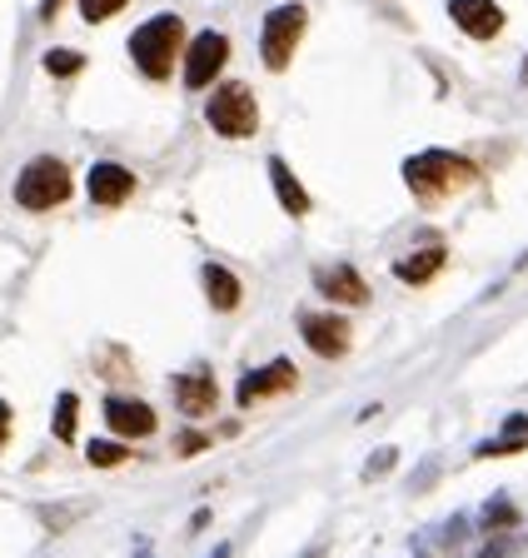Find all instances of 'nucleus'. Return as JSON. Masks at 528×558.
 <instances>
[{
    "mask_svg": "<svg viewBox=\"0 0 528 558\" xmlns=\"http://www.w3.org/2000/svg\"><path fill=\"white\" fill-rule=\"evenodd\" d=\"M404 185L414 190L419 205H444V199L464 195L469 185H479V165L454 150H419L404 160Z\"/></svg>",
    "mask_w": 528,
    "mask_h": 558,
    "instance_id": "obj_1",
    "label": "nucleus"
},
{
    "mask_svg": "<svg viewBox=\"0 0 528 558\" xmlns=\"http://www.w3.org/2000/svg\"><path fill=\"white\" fill-rule=\"evenodd\" d=\"M180 50H185V21H180V15H150L140 31L130 35V60H135L150 81H170Z\"/></svg>",
    "mask_w": 528,
    "mask_h": 558,
    "instance_id": "obj_2",
    "label": "nucleus"
},
{
    "mask_svg": "<svg viewBox=\"0 0 528 558\" xmlns=\"http://www.w3.org/2000/svg\"><path fill=\"white\" fill-rule=\"evenodd\" d=\"M71 190H75V180L65 170V160H56V155H36V160L15 174V205L30 209V215H46V209L65 205Z\"/></svg>",
    "mask_w": 528,
    "mask_h": 558,
    "instance_id": "obj_3",
    "label": "nucleus"
},
{
    "mask_svg": "<svg viewBox=\"0 0 528 558\" xmlns=\"http://www.w3.org/2000/svg\"><path fill=\"white\" fill-rule=\"evenodd\" d=\"M205 120H210V130H214V135H224V140H249L259 130L255 90H249V85H240V81L214 85L210 105H205Z\"/></svg>",
    "mask_w": 528,
    "mask_h": 558,
    "instance_id": "obj_4",
    "label": "nucleus"
},
{
    "mask_svg": "<svg viewBox=\"0 0 528 558\" xmlns=\"http://www.w3.org/2000/svg\"><path fill=\"white\" fill-rule=\"evenodd\" d=\"M305 25H309V11L299 5V0L274 5V11L265 15V31H259V56H265V65L290 70L294 50H299V40H305Z\"/></svg>",
    "mask_w": 528,
    "mask_h": 558,
    "instance_id": "obj_5",
    "label": "nucleus"
},
{
    "mask_svg": "<svg viewBox=\"0 0 528 558\" xmlns=\"http://www.w3.org/2000/svg\"><path fill=\"white\" fill-rule=\"evenodd\" d=\"M224 60H230V35L200 31L185 46V90H210L214 75L224 70Z\"/></svg>",
    "mask_w": 528,
    "mask_h": 558,
    "instance_id": "obj_6",
    "label": "nucleus"
},
{
    "mask_svg": "<svg viewBox=\"0 0 528 558\" xmlns=\"http://www.w3.org/2000/svg\"><path fill=\"white\" fill-rule=\"evenodd\" d=\"M294 389H299V369H294L290 360H270V364H259V369H249L245 379H240L235 399H240V409H255V404H265V399L294 395Z\"/></svg>",
    "mask_w": 528,
    "mask_h": 558,
    "instance_id": "obj_7",
    "label": "nucleus"
},
{
    "mask_svg": "<svg viewBox=\"0 0 528 558\" xmlns=\"http://www.w3.org/2000/svg\"><path fill=\"white\" fill-rule=\"evenodd\" d=\"M299 335H305V344L315 349L319 360H344V354H349V339H354L344 314H315V310L299 314Z\"/></svg>",
    "mask_w": 528,
    "mask_h": 558,
    "instance_id": "obj_8",
    "label": "nucleus"
},
{
    "mask_svg": "<svg viewBox=\"0 0 528 558\" xmlns=\"http://www.w3.org/2000/svg\"><path fill=\"white\" fill-rule=\"evenodd\" d=\"M85 190H90V205L115 209L140 190V180H135V170H125V165H115V160H95L90 174H85Z\"/></svg>",
    "mask_w": 528,
    "mask_h": 558,
    "instance_id": "obj_9",
    "label": "nucleus"
},
{
    "mask_svg": "<svg viewBox=\"0 0 528 558\" xmlns=\"http://www.w3.org/2000/svg\"><path fill=\"white\" fill-rule=\"evenodd\" d=\"M106 424L115 439H150L155 434V409L145 404V399H130V395H110L106 399Z\"/></svg>",
    "mask_w": 528,
    "mask_h": 558,
    "instance_id": "obj_10",
    "label": "nucleus"
},
{
    "mask_svg": "<svg viewBox=\"0 0 528 558\" xmlns=\"http://www.w3.org/2000/svg\"><path fill=\"white\" fill-rule=\"evenodd\" d=\"M214 404H220V384H214V374L205 369H185V374H175V409L185 418H205V414H214Z\"/></svg>",
    "mask_w": 528,
    "mask_h": 558,
    "instance_id": "obj_11",
    "label": "nucleus"
},
{
    "mask_svg": "<svg viewBox=\"0 0 528 558\" xmlns=\"http://www.w3.org/2000/svg\"><path fill=\"white\" fill-rule=\"evenodd\" d=\"M315 290L324 294L329 304H349V310L369 304V284H365V275H359L354 265H324V269H315Z\"/></svg>",
    "mask_w": 528,
    "mask_h": 558,
    "instance_id": "obj_12",
    "label": "nucleus"
},
{
    "mask_svg": "<svg viewBox=\"0 0 528 558\" xmlns=\"http://www.w3.org/2000/svg\"><path fill=\"white\" fill-rule=\"evenodd\" d=\"M449 21L464 35H474V40H493V35L504 31L499 0H449Z\"/></svg>",
    "mask_w": 528,
    "mask_h": 558,
    "instance_id": "obj_13",
    "label": "nucleus"
},
{
    "mask_svg": "<svg viewBox=\"0 0 528 558\" xmlns=\"http://www.w3.org/2000/svg\"><path fill=\"white\" fill-rule=\"evenodd\" d=\"M444 265H449L444 244H423V250H414V255L394 259V279H400V284H429Z\"/></svg>",
    "mask_w": 528,
    "mask_h": 558,
    "instance_id": "obj_14",
    "label": "nucleus"
},
{
    "mask_svg": "<svg viewBox=\"0 0 528 558\" xmlns=\"http://www.w3.org/2000/svg\"><path fill=\"white\" fill-rule=\"evenodd\" d=\"M200 279H205V300L214 304L220 314H235L240 310V300H245V284L235 279V269H224V265H205L200 269Z\"/></svg>",
    "mask_w": 528,
    "mask_h": 558,
    "instance_id": "obj_15",
    "label": "nucleus"
},
{
    "mask_svg": "<svg viewBox=\"0 0 528 558\" xmlns=\"http://www.w3.org/2000/svg\"><path fill=\"white\" fill-rule=\"evenodd\" d=\"M265 165H270V185H274V195H280V209L284 215H294V220H305L309 215V190L294 180V170L280 160V155H270Z\"/></svg>",
    "mask_w": 528,
    "mask_h": 558,
    "instance_id": "obj_16",
    "label": "nucleus"
},
{
    "mask_svg": "<svg viewBox=\"0 0 528 558\" xmlns=\"http://www.w3.org/2000/svg\"><path fill=\"white\" fill-rule=\"evenodd\" d=\"M85 459H90L95 469H115L130 459V444H115V439H95L90 449H85Z\"/></svg>",
    "mask_w": 528,
    "mask_h": 558,
    "instance_id": "obj_17",
    "label": "nucleus"
},
{
    "mask_svg": "<svg viewBox=\"0 0 528 558\" xmlns=\"http://www.w3.org/2000/svg\"><path fill=\"white\" fill-rule=\"evenodd\" d=\"M75 414H81V399L65 389V395L56 399V439L60 444H71L75 439Z\"/></svg>",
    "mask_w": 528,
    "mask_h": 558,
    "instance_id": "obj_18",
    "label": "nucleus"
},
{
    "mask_svg": "<svg viewBox=\"0 0 528 558\" xmlns=\"http://www.w3.org/2000/svg\"><path fill=\"white\" fill-rule=\"evenodd\" d=\"M528 449V434L518 439V434H499V439H483L474 444V459H504V453H524Z\"/></svg>",
    "mask_w": 528,
    "mask_h": 558,
    "instance_id": "obj_19",
    "label": "nucleus"
},
{
    "mask_svg": "<svg viewBox=\"0 0 528 558\" xmlns=\"http://www.w3.org/2000/svg\"><path fill=\"white\" fill-rule=\"evenodd\" d=\"M40 65H46V75H56V81H71V75L85 70V56H75V50H50Z\"/></svg>",
    "mask_w": 528,
    "mask_h": 558,
    "instance_id": "obj_20",
    "label": "nucleus"
},
{
    "mask_svg": "<svg viewBox=\"0 0 528 558\" xmlns=\"http://www.w3.org/2000/svg\"><path fill=\"white\" fill-rule=\"evenodd\" d=\"M125 5H130V0H81V15L95 25V21H110V15H120Z\"/></svg>",
    "mask_w": 528,
    "mask_h": 558,
    "instance_id": "obj_21",
    "label": "nucleus"
},
{
    "mask_svg": "<svg viewBox=\"0 0 528 558\" xmlns=\"http://www.w3.org/2000/svg\"><path fill=\"white\" fill-rule=\"evenodd\" d=\"M508 523H518V513L508 499H493L489 509H483V529H508Z\"/></svg>",
    "mask_w": 528,
    "mask_h": 558,
    "instance_id": "obj_22",
    "label": "nucleus"
},
{
    "mask_svg": "<svg viewBox=\"0 0 528 558\" xmlns=\"http://www.w3.org/2000/svg\"><path fill=\"white\" fill-rule=\"evenodd\" d=\"M200 449H210V434H180V439H175L180 459H189V453H200Z\"/></svg>",
    "mask_w": 528,
    "mask_h": 558,
    "instance_id": "obj_23",
    "label": "nucleus"
},
{
    "mask_svg": "<svg viewBox=\"0 0 528 558\" xmlns=\"http://www.w3.org/2000/svg\"><path fill=\"white\" fill-rule=\"evenodd\" d=\"M394 459H400V453H394V449H379V453H374V459H369L365 478H379V474H389V469H394Z\"/></svg>",
    "mask_w": 528,
    "mask_h": 558,
    "instance_id": "obj_24",
    "label": "nucleus"
},
{
    "mask_svg": "<svg viewBox=\"0 0 528 558\" xmlns=\"http://www.w3.org/2000/svg\"><path fill=\"white\" fill-rule=\"evenodd\" d=\"M11 424H15V409L0 399V449H5V439H11Z\"/></svg>",
    "mask_w": 528,
    "mask_h": 558,
    "instance_id": "obj_25",
    "label": "nucleus"
},
{
    "mask_svg": "<svg viewBox=\"0 0 528 558\" xmlns=\"http://www.w3.org/2000/svg\"><path fill=\"white\" fill-rule=\"evenodd\" d=\"M60 5H65V0H40V21H56Z\"/></svg>",
    "mask_w": 528,
    "mask_h": 558,
    "instance_id": "obj_26",
    "label": "nucleus"
},
{
    "mask_svg": "<svg viewBox=\"0 0 528 558\" xmlns=\"http://www.w3.org/2000/svg\"><path fill=\"white\" fill-rule=\"evenodd\" d=\"M210 558H230V544H220V548H214V554Z\"/></svg>",
    "mask_w": 528,
    "mask_h": 558,
    "instance_id": "obj_27",
    "label": "nucleus"
},
{
    "mask_svg": "<svg viewBox=\"0 0 528 558\" xmlns=\"http://www.w3.org/2000/svg\"><path fill=\"white\" fill-rule=\"evenodd\" d=\"M524 85H528V56H524Z\"/></svg>",
    "mask_w": 528,
    "mask_h": 558,
    "instance_id": "obj_28",
    "label": "nucleus"
}]
</instances>
